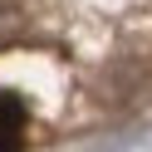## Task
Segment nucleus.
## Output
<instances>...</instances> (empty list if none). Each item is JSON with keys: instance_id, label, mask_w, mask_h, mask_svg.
Returning a JSON list of instances; mask_svg holds the SVG:
<instances>
[{"instance_id": "nucleus-1", "label": "nucleus", "mask_w": 152, "mask_h": 152, "mask_svg": "<svg viewBox=\"0 0 152 152\" xmlns=\"http://www.w3.org/2000/svg\"><path fill=\"white\" fill-rule=\"evenodd\" d=\"M25 128H30V113L15 93L0 88V152H20L25 147Z\"/></svg>"}]
</instances>
